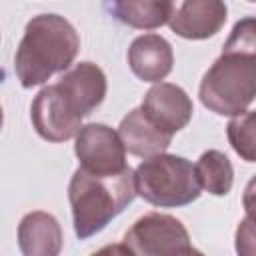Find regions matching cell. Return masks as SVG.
<instances>
[{"instance_id":"6da1fadb","label":"cell","mask_w":256,"mask_h":256,"mask_svg":"<svg viewBox=\"0 0 256 256\" xmlns=\"http://www.w3.org/2000/svg\"><path fill=\"white\" fill-rule=\"evenodd\" d=\"M80 50L74 26L58 14H38L24 30L16 50V76L24 88L44 84L50 76L64 72Z\"/></svg>"},{"instance_id":"8992f818","label":"cell","mask_w":256,"mask_h":256,"mask_svg":"<svg viewBox=\"0 0 256 256\" xmlns=\"http://www.w3.org/2000/svg\"><path fill=\"white\" fill-rule=\"evenodd\" d=\"M74 152L80 168L96 176H112L126 166V150L116 130L106 124H86L76 134Z\"/></svg>"},{"instance_id":"4fadbf2b","label":"cell","mask_w":256,"mask_h":256,"mask_svg":"<svg viewBox=\"0 0 256 256\" xmlns=\"http://www.w3.org/2000/svg\"><path fill=\"white\" fill-rule=\"evenodd\" d=\"M118 136H120L124 150H128L134 156H140L144 160L158 156V154H164V150L172 142V136L160 132L142 114L140 108L128 112L122 118V122L118 126Z\"/></svg>"},{"instance_id":"ba28073f","label":"cell","mask_w":256,"mask_h":256,"mask_svg":"<svg viewBox=\"0 0 256 256\" xmlns=\"http://www.w3.org/2000/svg\"><path fill=\"white\" fill-rule=\"evenodd\" d=\"M140 110L160 132L174 136L190 122L194 106L190 96L180 86L158 82L146 92Z\"/></svg>"},{"instance_id":"5bb4252c","label":"cell","mask_w":256,"mask_h":256,"mask_svg":"<svg viewBox=\"0 0 256 256\" xmlns=\"http://www.w3.org/2000/svg\"><path fill=\"white\" fill-rule=\"evenodd\" d=\"M110 12L122 24L140 30H152L168 22L172 12V2H158V0H122L112 2Z\"/></svg>"},{"instance_id":"d6986e66","label":"cell","mask_w":256,"mask_h":256,"mask_svg":"<svg viewBox=\"0 0 256 256\" xmlns=\"http://www.w3.org/2000/svg\"><path fill=\"white\" fill-rule=\"evenodd\" d=\"M178 256H204L200 250H196V248H192V246H188V248H184Z\"/></svg>"},{"instance_id":"5b68a950","label":"cell","mask_w":256,"mask_h":256,"mask_svg":"<svg viewBox=\"0 0 256 256\" xmlns=\"http://www.w3.org/2000/svg\"><path fill=\"white\" fill-rule=\"evenodd\" d=\"M122 244L132 256H178L190 246V236L178 218L148 212L132 224Z\"/></svg>"},{"instance_id":"9a60e30c","label":"cell","mask_w":256,"mask_h":256,"mask_svg":"<svg viewBox=\"0 0 256 256\" xmlns=\"http://www.w3.org/2000/svg\"><path fill=\"white\" fill-rule=\"evenodd\" d=\"M194 174L198 186L214 196H226L234 182V170L226 154L220 150L204 152L194 164Z\"/></svg>"},{"instance_id":"8fae6325","label":"cell","mask_w":256,"mask_h":256,"mask_svg":"<svg viewBox=\"0 0 256 256\" xmlns=\"http://www.w3.org/2000/svg\"><path fill=\"white\" fill-rule=\"evenodd\" d=\"M128 64L140 80L158 84L172 70V46L160 34H142L128 48Z\"/></svg>"},{"instance_id":"e0dca14e","label":"cell","mask_w":256,"mask_h":256,"mask_svg":"<svg viewBox=\"0 0 256 256\" xmlns=\"http://www.w3.org/2000/svg\"><path fill=\"white\" fill-rule=\"evenodd\" d=\"M222 52H256V20L252 16L236 22Z\"/></svg>"},{"instance_id":"3957f363","label":"cell","mask_w":256,"mask_h":256,"mask_svg":"<svg viewBox=\"0 0 256 256\" xmlns=\"http://www.w3.org/2000/svg\"><path fill=\"white\" fill-rule=\"evenodd\" d=\"M256 94V52H222L200 84V102L222 116L248 110Z\"/></svg>"},{"instance_id":"52a82bcc","label":"cell","mask_w":256,"mask_h":256,"mask_svg":"<svg viewBox=\"0 0 256 256\" xmlns=\"http://www.w3.org/2000/svg\"><path fill=\"white\" fill-rule=\"evenodd\" d=\"M30 118L36 132L48 142H66L82 128V118L56 84L46 86L36 94L30 106Z\"/></svg>"},{"instance_id":"7c38bea8","label":"cell","mask_w":256,"mask_h":256,"mask_svg":"<svg viewBox=\"0 0 256 256\" xmlns=\"http://www.w3.org/2000/svg\"><path fill=\"white\" fill-rule=\"evenodd\" d=\"M18 246L22 256H60L62 228L58 220L42 210L26 214L18 224Z\"/></svg>"},{"instance_id":"30bf717a","label":"cell","mask_w":256,"mask_h":256,"mask_svg":"<svg viewBox=\"0 0 256 256\" xmlns=\"http://www.w3.org/2000/svg\"><path fill=\"white\" fill-rule=\"evenodd\" d=\"M56 86L80 118L90 116L106 96V76L92 62L76 64L56 82Z\"/></svg>"},{"instance_id":"2e32d148","label":"cell","mask_w":256,"mask_h":256,"mask_svg":"<svg viewBox=\"0 0 256 256\" xmlns=\"http://www.w3.org/2000/svg\"><path fill=\"white\" fill-rule=\"evenodd\" d=\"M228 140L236 154H240L246 162L256 160V144H254V112L246 110L234 116L228 124Z\"/></svg>"},{"instance_id":"7a4b0ae2","label":"cell","mask_w":256,"mask_h":256,"mask_svg":"<svg viewBox=\"0 0 256 256\" xmlns=\"http://www.w3.org/2000/svg\"><path fill=\"white\" fill-rule=\"evenodd\" d=\"M134 198V170L124 168L112 176H96L78 168L68 186L76 236L86 240L102 232Z\"/></svg>"},{"instance_id":"9c48e42d","label":"cell","mask_w":256,"mask_h":256,"mask_svg":"<svg viewBox=\"0 0 256 256\" xmlns=\"http://www.w3.org/2000/svg\"><path fill=\"white\" fill-rule=\"evenodd\" d=\"M226 4L218 0L172 2L168 24L172 32L188 40H204L220 32L226 22Z\"/></svg>"},{"instance_id":"ffe728a7","label":"cell","mask_w":256,"mask_h":256,"mask_svg":"<svg viewBox=\"0 0 256 256\" xmlns=\"http://www.w3.org/2000/svg\"><path fill=\"white\" fill-rule=\"evenodd\" d=\"M2 122H4V114H2V108H0V128H2Z\"/></svg>"},{"instance_id":"ac0fdd59","label":"cell","mask_w":256,"mask_h":256,"mask_svg":"<svg viewBox=\"0 0 256 256\" xmlns=\"http://www.w3.org/2000/svg\"><path fill=\"white\" fill-rule=\"evenodd\" d=\"M92 256H132V252L120 242V244H108V246H102V248L96 250Z\"/></svg>"},{"instance_id":"277c9868","label":"cell","mask_w":256,"mask_h":256,"mask_svg":"<svg viewBox=\"0 0 256 256\" xmlns=\"http://www.w3.org/2000/svg\"><path fill=\"white\" fill-rule=\"evenodd\" d=\"M136 194L160 208H178L200 196V186L190 160L176 154L146 158L134 170Z\"/></svg>"}]
</instances>
